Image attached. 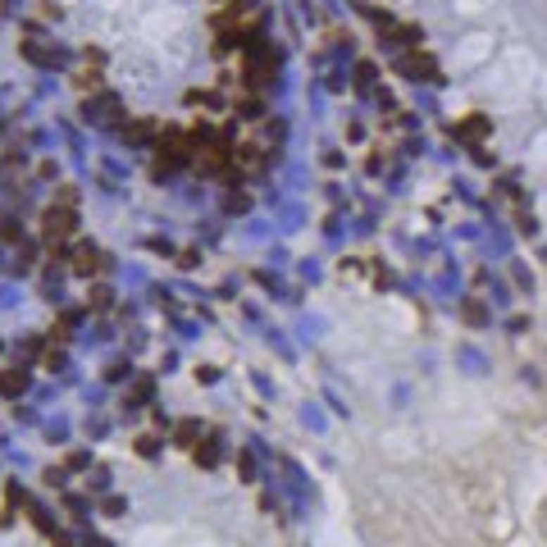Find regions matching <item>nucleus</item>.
<instances>
[{
    "label": "nucleus",
    "mask_w": 547,
    "mask_h": 547,
    "mask_svg": "<svg viewBox=\"0 0 547 547\" xmlns=\"http://www.w3.org/2000/svg\"><path fill=\"white\" fill-rule=\"evenodd\" d=\"M73 228H78V215H73V210H46V237H51V242L69 237Z\"/></svg>",
    "instance_id": "1"
},
{
    "label": "nucleus",
    "mask_w": 547,
    "mask_h": 547,
    "mask_svg": "<svg viewBox=\"0 0 547 547\" xmlns=\"http://www.w3.org/2000/svg\"><path fill=\"white\" fill-rule=\"evenodd\" d=\"M23 388H27V374L23 370H0V397H23Z\"/></svg>",
    "instance_id": "2"
},
{
    "label": "nucleus",
    "mask_w": 547,
    "mask_h": 547,
    "mask_svg": "<svg viewBox=\"0 0 547 547\" xmlns=\"http://www.w3.org/2000/svg\"><path fill=\"white\" fill-rule=\"evenodd\" d=\"M73 256H78V260H73V270H78V274H96V270H101V251H96V246L92 242H82L78 246V251H73Z\"/></svg>",
    "instance_id": "3"
},
{
    "label": "nucleus",
    "mask_w": 547,
    "mask_h": 547,
    "mask_svg": "<svg viewBox=\"0 0 547 547\" xmlns=\"http://www.w3.org/2000/svg\"><path fill=\"white\" fill-rule=\"evenodd\" d=\"M92 306L105 310V306H110V287H92Z\"/></svg>",
    "instance_id": "4"
},
{
    "label": "nucleus",
    "mask_w": 547,
    "mask_h": 547,
    "mask_svg": "<svg viewBox=\"0 0 547 547\" xmlns=\"http://www.w3.org/2000/svg\"><path fill=\"white\" fill-rule=\"evenodd\" d=\"M196 434H201V429H196V425H191V420H187V425L178 429V443H187V447H191V443H196Z\"/></svg>",
    "instance_id": "5"
}]
</instances>
